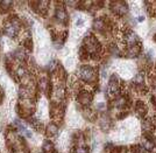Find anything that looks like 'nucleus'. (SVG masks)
<instances>
[{"label": "nucleus", "instance_id": "obj_1", "mask_svg": "<svg viewBox=\"0 0 156 153\" xmlns=\"http://www.w3.org/2000/svg\"><path fill=\"white\" fill-rule=\"evenodd\" d=\"M79 76L84 81H93L95 78V69L91 65H83L79 70Z\"/></svg>", "mask_w": 156, "mask_h": 153}, {"label": "nucleus", "instance_id": "obj_2", "mask_svg": "<svg viewBox=\"0 0 156 153\" xmlns=\"http://www.w3.org/2000/svg\"><path fill=\"white\" fill-rule=\"evenodd\" d=\"M123 41L128 47L139 45V37L133 30H127L126 33H123Z\"/></svg>", "mask_w": 156, "mask_h": 153}, {"label": "nucleus", "instance_id": "obj_3", "mask_svg": "<svg viewBox=\"0 0 156 153\" xmlns=\"http://www.w3.org/2000/svg\"><path fill=\"white\" fill-rule=\"evenodd\" d=\"M128 11V6L126 2H115L113 5V12L118 15H123Z\"/></svg>", "mask_w": 156, "mask_h": 153}, {"label": "nucleus", "instance_id": "obj_4", "mask_svg": "<svg viewBox=\"0 0 156 153\" xmlns=\"http://www.w3.org/2000/svg\"><path fill=\"white\" fill-rule=\"evenodd\" d=\"M107 89H108V92L113 94V95L118 92V90H119V81H118V77L115 75H113L112 77H111V80L108 82Z\"/></svg>", "mask_w": 156, "mask_h": 153}, {"label": "nucleus", "instance_id": "obj_5", "mask_svg": "<svg viewBox=\"0 0 156 153\" xmlns=\"http://www.w3.org/2000/svg\"><path fill=\"white\" fill-rule=\"evenodd\" d=\"M78 100L80 104L83 105H87L91 100H92V95L87 91H80L79 95H78Z\"/></svg>", "mask_w": 156, "mask_h": 153}, {"label": "nucleus", "instance_id": "obj_6", "mask_svg": "<svg viewBox=\"0 0 156 153\" xmlns=\"http://www.w3.org/2000/svg\"><path fill=\"white\" fill-rule=\"evenodd\" d=\"M135 111H136V113H138L139 116H141V117L146 116V113H147V111H148L146 103H143L142 100H138V102L135 103Z\"/></svg>", "mask_w": 156, "mask_h": 153}, {"label": "nucleus", "instance_id": "obj_7", "mask_svg": "<svg viewBox=\"0 0 156 153\" xmlns=\"http://www.w3.org/2000/svg\"><path fill=\"white\" fill-rule=\"evenodd\" d=\"M142 129L146 131V132H151L153 130H154V123H153V120L151 119H145L143 122H142Z\"/></svg>", "mask_w": 156, "mask_h": 153}, {"label": "nucleus", "instance_id": "obj_8", "mask_svg": "<svg viewBox=\"0 0 156 153\" xmlns=\"http://www.w3.org/2000/svg\"><path fill=\"white\" fill-rule=\"evenodd\" d=\"M142 147H143V150L145 151H147V152H150V151H153L154 150V143H153V140H150V139H143V142H142V145H141Z\"/></svg>", "mask_w": 156, "mask_h": 153}, {"label": "nucleus", "instance_id": "obj_9", "mask_svg": "<svg viewBox=\"0 0 156 153\" xmlns=\"http://www.w3.org/2000/svg\"><path fill=\"white\" fill-rule=\"evenodd\" d=\"M42 151H43V153H55L52 143H50L49 140H45L43 143V146H42Z\"/></svg>", "mask_w": 156, "mask_h": 153}, {"label": "nucleus", "instance_id": "obj_10", "mask_svg": "<svg viewBox=\"0 0 156 153\" xmlns=\"http://www.w3.org/2000/svg\"><path fill=\"white\" fill-rule=\"evenodd\" d=\"M15 124L17 125V129H19V131L22 133V135H27V137H32V132L28 130V129H26V126L25 125H22L19 120H15Z\"/></svg>", "mask_w": 156, "mask_h": 153}, {"label": "nucleus", "instance_id": "obj_11", "mask_svg": "<svg viewBox=\"0 0 156 153\" xmlns=\"http://www.w3.org/2000/svg\"><path fill=\"white\" fill-rule=\"evenodd\" d=\"M56 17H57V19H58L60 21H67V18H68L67 12L63 8H58L56 11Z\"/></svg>", "mask_w": 156, "mask_h": 153}, {"label": "nucleus", "instance_id": "obj_12", "mask_svg": "<svg viewBox=\"0 0 156 153\" xmlns=\"http://www.w3.org/2000/svg\"><path fill=\"white\" fill-rule=\"evenodd\" d=\"M95 28L97 30H103L105 28V22L101 19H98L95 21Z\"/></svg>", "mask_w": 156, "mask_h": 153}, {"label": "nucleus", "instance_id": "obj_13", "mask_svg": "<svg viewBox=\"0 0 156 153\" xmlns=\"http://www.w3.org/2000/svg\"><path fill=\"white\" fill-rule=\"evenodd\" d=\"M47 132H48V135H57V132H58V127H57L56 125H49L48 126V129H47Z\"/></svg>", "mask_w": 156, "mask_h": 153}, {"label": "nucleus", "instance_id": "obj_14", "mask_svg": "<svg viewBox=\"0 0 156 153\" xmlns=\"http://www.w3.org/2000/svg\"><path fill=\"white\" fill-rule=\"evenodd\" d=\"M75 153H89V148L84 147V146H79Z\"/></svg>", "mask_w": 156, "mask_h": 153}, {"label": "nucleus", "instance_id": "obj_15", "mask_svg": "<svg viewBox=\"0 0 156 153\" xmlns=\"http://www.w3.org/2000/svg\"><path fill=\"white\" fill-rule=\"evenodd\" d=\"M76 26H78V27H80V26H83V24H84V20L82 18H78V19H76Z\"/></svg>", "mask_w": 156, "mask_h": 153}, {"label": "nucleus", "instance_id": "obj_16", "mask_svg": "<svg viewBox=\"0 0 156 153\" xmlns=\"http://www.w3.org/2000/svg\"><path fill=\"white\" fill-rule=\"evenodd\" d=\"M25 74H26V72H25L23 68H19V69H17V75H19V76H23Z\"/></svg>", "mask_w": 156, "mask_h": 153}, {"label": "nucleus", "instance_id": "obj_17", "mask_svg": "<svg viewBox=\"0 0 156 153\" xmlns=\"http://www.w3.org/2000/svg\"><path fill=\"white\" fill-rule=\"evenodd\" d=\"M138 20H139V21H143V20H145V17H142V15H140L139 18H138Z\"/></svg>", "mask_w": 156, "mask_h": 153}]
</instances>
